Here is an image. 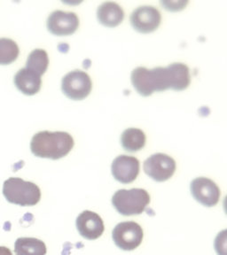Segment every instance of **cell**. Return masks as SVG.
<instances>
[{
  "label": "cell",
  "instance_id": "cell-1",
  "mask_svg": "<svg viewBox=\"0 0 227 255\" xmlns=\"http://www.w3.org/2000/svg\"><path fill=\"white\" fill-rule=\"evenodd\" d=\"M131 79L136 91L144 97L169 89L178 92L184 91L191 83L189 68L186 64L179 62L171 64L166 68H136L132 72Z\"/></svg>",
  "mask_w": 227,
  "mask_h": 255
},
{
  "label": "cell",
  "instance_id": "cell-2",
  "mask_svg": "<svg viewBox=\"0 0 227 255\" xmlns=\"http://www.w3.org/2000/svg\"><path fill=\"white\" fill-rule=\"evenodd\" d=\"M74 147V139L68 132L44 130L33 135L32 153L38 158L59 159L68 155Z\"/></svg>",
  "mask_w": 227,
  "mask_h": 255
},
{
  "label": "cell",
  "instance_id": "cell-3",
  "mask_svg": "<svg viewBox=\"0 0 227 255\" xmlns=\"http://www.w3.org/2000/svg\"><path fill=\"white\" fill-rule=\"evenodd\" d=\"M3 195L9 203L32 207L39 202L41 191L36 183L19 177H10L3 184Z\"/></svg>",
  "mask_w": 227,
  "mask_h": 255
},
{
  "label": "cell",
  "instance_id": "cell-4",
  "mask_svg": "<svg viewBox=\"0 0 227 255\" xmlns=\"http://www.w3.org/2000/svg\"><path fill=\"white\" fill-rule=\"evenodd\" d=\"M150 203V195L144 189H122L112 198V204L116 211L124 216L142 214Z\"/></svg>",
  "mask_w": 227,
  "mask_h": 255
},
{
  "label": "cell",
  "instance_id": "cell-5",
  "mask_svg": "<svg viewBox=\"0 0 227 255\" xmlns=\"http://www.w3.org/2000/svg\"><path fill=\"white\" fill-rule=\"evenodd\" d=\"M143 237L142 228L135 222L118 223L112 232V239L116 247L124 251H132L140 247Z\"/></svg>",
  "mask_w": 227,
  "mask_h": 255
},
{
  "label": "cell",
  "instance_id": "cell-6",
  "mask_svg": "<svg viewBox=\"0 0 227 255\" xmlns=\"http://www.w3.org/2000/svg\"><path fill=\"white\" fill-rule=\"evenodd\" d=\"M92 87L91 77L82 70L69 72L61 81L62 92L70 100H84L90 94Z\"/></svg>",
  "mask_w": 227,
  "mask_h": 255
},
{
  "label": "cell",
  "instance_id": "cell-7",
  "mask_svg": "<svg viewBox=\"0 0 227 255\" xmlns=\"http://www.w3.org/2000/svg\"><path fill=\"white\" fill-rule=\"evenodd\" d=\"M144 171L156 182H164L174 175L176 161L165 153H155L145 160Z\"/></svg>",
  "mask_w": 227,
  "mask_h": 255
},
{
  "label": "cell",
  "instance_id": "cell-8",
  "mask_svg": "<svg viewBox=\"0 0 227 255\" xmlns=\"http://www.w3.org/2000/svg\"><path fill=\"white\" fill-rule=\"evenodd\" d=\"M192 196L204 207H212L220 201V189L215 182L206 177H198L192 181L190 185Z\"/></svg>",
  "mask_w": 227,
  "mask_h": 255
},
{
  "label": "cell",
  "instance_id": "cell-9",
  "mask_svg": "<svg viewBox=\"0 0 227 255\" xmlns=\"http://www.w3.org/2000/svg\"><path fill=\"white\" fill-rule=\"evenodd\" d=\"M130 20L135 30L147 34L158 28L162 20V15L156 7L143 5L132 12Z\"/></svg>",
  "mask_w": 227,
  "mask_h": 255
},
{
  "label": "cell",
  "instance_id": "cell-10",
  "mask_svg": "<svg viewBox=\"0 0 227 255\" xmlns=\"http://www.w3.org/2000/svg\"><path fill=\"white\" fill-rule=\"evenodd\" d=\"M47 28L55 36H69L79 27V19L75 12L56 10L47 19Z\"/></svg>",
  "mask_w": 227,
  "mask_h": 255
},
{
  "label": "cell",
  "instance_id": "cell-11",
  "mask_svg": "<svg viewBox=\"0 0 227 255\" xmlns=\"http://www.w3.org/2000/svg\"><path fill=\"white\" fill-rule=\"evenodd\" d=\"M111 171L114 178L120 183H132L140 173V161L133 156H118L112 163Z\"/></svg>",
  "mask_w": 227,
  "mask_h": 255
},
{
  "label": "cell",
  "instance_id": "cell-12",
  "mask_svg": "<svg viewBox=\"0 0 227 255\" xmlns=\"http://www.w3.org/2000/svg\"><path fill=\"white\" fill-rule=\"evenodd\" d=\"M76 229L80 235L88 240H95L103 234L104 223L101 217L94 212H82L76 218Z\"/></svg>",
  "mask_w": 227,
  "mask_h": 255
},
{
  "label": "cell",
  "instance_id": "cell-13",
  "mask_svg": "<svg viewBox=\"0 0 227 255\" xmlns=\"http://www.w3.org/2000/svg\"><path fill=\"white\" fill-rule=\"evenodd\" d=\"M16 88L25 95L33 96L39 92L42 85L41 76L36 72L23 68L17 72L14 76Z\"/></svg>",
  "mask_w": 227,
  "mask_h": 255
},
{
  "label": "cell",
  "instance_id": "cell-14",
  "mask_svg": "<svg viewBox=\"0 0 227 255\" xmlns=\"http://www.w3.org/2000/svg\"><path fill=\"white\" fill-rule=\"evenodd\" d=\"M97 17L100 23L104 26L114 28L122 23L124 20V10L116 3L105 2L98 8Z\"/></svg>",
  "mask_w": 227,
  "mask_h": 255
},
{
  "label": "cell",
  "instance_id": "cell-15",
  "mask_svg": "<svg viewBox=\"0 0 227 255\" xmlns=\"http://www.w3.org/2000/svg\"><path fill=\"white\" fill-rule=\"evenodd\" d=\"M45 244L35 238H20L14 244V253L16 255H45Z\"/></svg>",
  "mask_w": 227,
  "mask_h": 255
},
{
  "label": "cell",
  "instance_id": "cell-16",
  "mask_svg": "<svg viewBox=\"0 0 227 255\" xmlns=\"http://www.w3.org/2000/svg\"><path fill=\"white\" fill-rule=\"evenodd\" d=\"M121 143L127 151H140L146 144V135L140 128H130L121 135Z\"/></svg>",
  "mask_w": 227,
  "mask_h": 255
},
{
  "label": "cell",
  "instance_id": "cell-17",
  "mask_svg": "<svg viewBox=\"0 0 227 255\" xmlns=\"http://www.w3.org/2000/svg\"><path fill=\"white\" fill-rule=\"evenodd\" d=\"M49 65L47 52L43 49H35L28 57L26 68L36 72L40 76L46 72Z\"/></svg>",
  "mask_w": 227,
  "mask_h": 255
},
{
  "label": "cell",
  "instance_id": "cell-18",
  "mask_svg": "<svg viewBox=\"0 0 227 255\" xmlns=\"http://www.w3.org/2000/svg\"><path fill=\"white\" fill-rule=\"evenodd\" d=\"M20 54L18 44L10 38H0V65L14 62Z\"/></svg>",
  "mask_w": 227,
  "mask_h": 255
},
{
  "label": "cell",
  "instance_id": "cell-19",
  "mask_svg": "<svg viewBox=\"0 0 227 255\" xmlns=\"http://www.w3.org/2000/svg\"><path fill=\"white\" fill-rule=\"evenodd\" d=\"M0 255H12V254L7 247H0Z\"/></svg>",
  "mask_w": 227,
  "mask_h": 255
}]
</instances>
